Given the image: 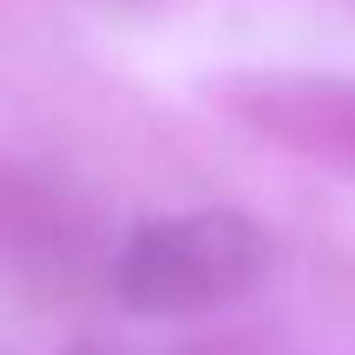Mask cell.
Instances as JSON below:
<instances>
[{"instance_id": "obj_1", "label": "cell", "mask_w": 355, "mask_h": 355, "mask_svg": "<svg viewBox=\"0 0 355 355\" xmlns=\"http://www.w3.org/2000/svg\"><path fill=\"white\" fill-rule=\"evenodd\" d=\"M270 270V237L243 211H178L139 224L112 257V296L139 316H204L250 296Z\"/></svg>"}, {"instance_id": "obj_2", "label": "cell", "mask_w": 355, "mask_h": 355, "mask_svg": "<svg viewBox=\"0 0 355 355\" xmlns=\"http://www.w3.org/2000/svg\"><path fill=\"white\" fill-rule=\"evenodd\" d=\"M230 112L296 158L355 171V79H243Z\"/></svg>"}]
</instances>
